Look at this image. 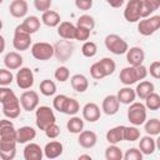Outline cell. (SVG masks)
Wrapping results in <instances>:
<instances>
[{"instance_id": "6da1fadb", "label": "cell", "mask_w": 160, "mask_h": 160, "mask_svg": "<svg viewBox=\"0 0 160 160\" xmlns=\"http://www.w3.org/2000/svg\"><path fill=\"white\" fill-rule=\"evenodd\" d=\"M56 122V116L54 114V110L50 106L40 105L35 109V124L38 129L45 130L49 125Z\"/></svg>"}, {"instance_id": "7a4b0ae2", "label": "cell", "mask_w": 160, "mask_h": 160, "mask_svg": "<svg viewBox=\"0 0 160 160\" xmlns=\"http://www.w3.org/2000/svg\"><path fill=\"white\" fill-rule=\"evenodd\" d=\"M146 108L142 102L139 101H132L131 104H129V109H128V120L130 121L131 125L135 126H140L145 122L146 120Z\"/></svg>"}, {"instance_id": "3957f363", "label": "cell", "mask_w": 160, "mask_h": 160, "mask_svg": "<svg viewBox=\"0 0 160 160\" xmlns=\"http://www.w3.org/2000/svg\"><path fill=\"white\" fill-rule=\"evenodd\" d=\"M160 28V15H150L138 21V31L142 36H150Z\"/></svg>"}, {"instance_id": "277c9868", "label": "cell", "mask_w": 160, "mask_h": 160, "mask_svg": "<svg viewBox=\"0 0 160 160\" xmlns=\"http://www.w3.org/2000/svg\"><path fill=\"white\" fill-rule=\"evenodd\" d=\"M104 44H105V48L115 54V55H122L126 52V50L129 49V45L128 42L119 35L116 34H109L105 36V40H104Z\"/></svg>"}, {"instance_id": "5b68a950", "label": "cell", "mask_w": 160, "mask_h": 160, "mask_svg": "<svg viewBox=\"0 0 160 160\" xmlns=\"http://www.w3.org/2000/svg\"><path fill=\"white\" fill-rule=\"evenodd\" d=\"M31 55L40 61L50 60L54 56V45L46 41H38L31 45Z\"/></svg>"}, {"instance_id": "8992f818", "label": "cell", "mask_w": 160, "mask_h": 160, "mask_svg": "<svg viewBox=\"0 0 160 160\" xmlns=\"http://www.w3.org/2000/svg\"><path fill=\"white\" fill-rule=\"evenodd\" d=\"M72 52H74V45L70 42V40L62 39L54 45V56L61 62L68 61L72 56Z\"/></svg>"}, {"instance_id": "52a82bcc", "label": "cell", "mask_w": 160, "mask_h": 160, "mask_svg": "<svg viewBox=\"0 0 160 160\" xmlns=\"http://www.w3.org/2000/svg\"><path fill=\"white\" fill-rule=\"evenodd\" d=\"M142 0H129L124 9V18L128 22H138L141 19Z\"/></svg>"}, {"instance_id": "ba28073f", "label": "cell", "mask_w": 160, "mask_h": 160, "mask_svg": "<svg viewBox=\"0 0 160 160\" xmlns=\"http://www.w3.org/2000/svg\"><path fill=\"white\" fill-rule=\"evenodd\" d=\"M15 80H16V85L21 89V90H28L34 85V72L30 68L26 66H21L19 68L16 75H15Z\"/></svg>"}, {"instance_id": "9c48e42d", "label": "cell", "mask_w": 160, "mask_h": 160, "mask_svg": "<svg viewBox=\"0 0 160 160\" xmlns=\"http://www.w3.org/2000/svg\"><path fill=\"white\" fill-rule=\"evenodd\" d=\"M12 46L18 51H25L31 46V35L20 30L18 26L14 30V38H12Z\"/></svg>"}, {"instance_id": "30bf717a", "label": "cell", "mask_w": 160, "mask_h": 160, "mask_svg": "<svg viewBox=\"0 0 160 160\" xmlns=\"http://www.w3.org/2000/svg\"><path fill=\"white\" fill-rule=\"evenodd\" d=\"M19 100L21 109L25 111H32L39 106V94L34 90H25L20 95Z\"/></svg>"}, {"instance_id": "8fae6325", "label": "cell", "mask_w": 160, "mask_h": 160, "mask_svg": "<svg viewBox=\"0 0 160 160\" xmlns=\"http://www.w3.org/2000/svg\"><path fill=\"white\" fill-rule=\"evenodd\" d=\"M1 105H2V114L5 115V118H8V119H16V118L20 116L21 105H20V100H19V98L16 95L10 98L9 100L2 102Z\"/></svg>"}, {"instance_id": "7c38bea8", "label": "cell", "mask_w": 160, "mask_h": 160, "mask_svg": "<svg viewBox=\"0 0 160 160\" xmlns=\"http://www.w3.org/2000/svg\"><path fill=\"white\" fill-rule=\"evenodd\" d=\"M16 139L0 138V158L2 160H12L16 155Z\"/></svg>"}, {"instance_id": "4fadbf2b", "label": "cell", "mask_w": 160, "mask_h": 160, "mask_svg": "<svg viewBox=\"0 0 160 160\" xmlns=\"http://www.w3.org/2000/svg\"><path fill=\"white\" fill-rule=\"evenodd\" d=\"M126 61L131 66L141 65L145 60V52L140 46H131L126 50Z\"/></svg>"}, {"instance_id": "5bb4252c", "label": "cell", "mask_w": 160, "mask_h": 160, "mask_svg": "<svg viewBox=\"0 0 160 160\" xmlns=\"http://www.w3.org/2000/svg\"><path fill=\"white\" fill-rule=\"evenodd\" d=\"M98 142V135L92 130H82L79 132L78 144L82 149H92Z\"/></svg>"}, {"instance_id": "9a60e30c", "label": "cell", "mask_w": 160, "mask_h": 160, "mask_svg": "<svg viewBox=\"0 0 160 160\" xmlns=\"http://www.w3.org/2000/svg\"><path fill=\"white\" fill-rule=\"evenodd\" d=\"M29 10V4L26 0H12L9 5V12L15 19L25 18Z\"/></svg>"}, {"instance_id": "2e32d148", "label": "cell", "mask_w": 160, "mask_h": 160, "mask_svg": "<svg viewBox=\"0 0 160 160\" xmlns=\"http://www.w3.org/2000/svg\"><path fill=\"white\" fill-rule=\"evenodd\" d=\"M120 109V102L116 98V95L114 94H110V95H106L102 100V104H101V110L104 114L106 115H115Z\"/></svg>"}, {"instance_id": "e0dca14e", "label": "cell", "mask_w": 160, "mask_h": 160, "mask_svg": "<svg viewBox=\"0 0 160 160\" xmlns=\"http://www.w3.org/2000/svg\"><path fill=\"white\" fill-rule=\"evenodd\" d=\"M101 110L95 102H86L82 108V119L89 122H96L100 119Z\"/></svg>"}, {"instance_id": "ac0fdd59", "label": "cell", "mask_w": 160, "mask_h": 160, "mask_svg": "<svg viewBox=\"0 0 160 160\" xmlns=\"http://www.w3.org/2000/svg\"><path fill=\"white\" fill-rule=\"evenodd\" d=\"M40 25H41V20L38 16H35V15H30V16H26L24 19V21L18 25V28L20 30L32 35V34H35L40 29Z\"/></svg>"}, {"instance_id": "d6986e66", "label": "cell", "mask_w": 160, "mask_h": 160, "mask_svg": "<svg viewBox=\"0 0 160 160\" xmlns=\"http://www.w3.org/2000/svg\"><path fill=\"white\" fill-rule=\"evenodd\" d=\"M22 62H24V58L18 51H9L4 56V65L9 70H18L19 68L22 66Z\"/></svg>"}, {"instance_id": "ffe728a7", "label": "cell", "mask_w": 160, "mask_h": 160, "mask_svg": "<svg viewBox=\"0 0 160 160\" xmlns=\"http://www.w3.org/2000/svg\"><path fill=\"white\" fill-rule=\"evenodd\" d=\"M44 156V150L36 142H30L24 148V159L25 160H41Z\"/></svg>"}, {"instance_id": "44dd1931", "label": "cell", "mask_w": 160, "mask_h": 160, "mask_svg": "<svg viewBox=\"0 0 160 160\" xmlns=\"http://www.w3.org/2000/svg\"><path fill=\"white\" fill-rule=\"evenodd\" d=\"M119 79H120V82L125 86H131L132 84L138 82V76H136V71H135V66H126L124 68L120 74H119Z\"/></svg>"}, {"instance_id": "7402d4cb", "label": "cell", "mask_w": 160, "mask_h": 160, "mask_svg": "<svg viewBox=\"0 0 160 160\" xmlns=\"http://www.w3.org/2000/svg\"><path fill=\"white\" fill-rule=\"evenodd\" d=\"M42 150H44V156L46 159H56V158L61 156V154L64 151V146L60 141L52 140V141L48 142Z\"/></svg>"}, {"instance_id": "603a6c76", "label": "cell", "mask_w": 160, "mask_h": 160, "mask_svg": "<svg viewBox=\"0 0 160 160\" xmlns=\"http://www.w3.org/2000/svg\"><path fill=\"white\" fill-rule=\"evenodd\" d=\"M36 136V130L32 126H21L16 129V141L18 144H25L31 140H34Z\"/></svg>"}, {"instance_id": "cb8c5ba5", "label": "cell", "mask_w": 160, "mask_h": 160, "mask_svg": "<svg viewBox=\"0 0 160 160\" xmlns=\"http://www.w3.org/2000/svg\"><path fill=\"white\" fill-rule=\"evenodd\" d=\"M139 150L142 152V155H151L156 150V141L151 135H145L139 138Z\"/></svg>"}, {"instance_id": "d4e9b609", "label": "cell", "mask_w": 160, "mask_h": 160, "mask_svg": "<svg viewBox=\"0 0 160 160\" xmlns=\"http://www.w3.org/2000/svg\"><path fill=\"white\" fill-rule=\"evenodd\" d=\"M0 138L4 139H16V129L11 121L6 119H0Z\"/></svg>"}, {"instance_id": "484cf974", "label": "cell", "mask_w": 160, "mask_h": 160, "mask_svg": "<svg viewBox=\"0 0 160 160\" xmlns=\"http://www.w3.org/2000/svg\"><path fill=\"white\" fill-rule=\"evenodd\" d=\"M58 34L61 39L65 40H74L75 36V28L76 25H74L70 21H61L58 26Z\"/></svg>"}, {"instance_id": "4316f807", "label": "cell", "mask_w": 160, "mask_h": 160, "mask_svg": "<svg viewBox=\"0 0 160 160\" xmlns=\"http://www.w3.org/2000/svg\"><path fill=\"white\" fill-rule=\"evenodd\" d=\"M70 84L71 88L76 91V92H85L89 88V80L85 75L82 74H75L70 78Z\"/></svg>"}, {"instance_id": "83f0119b", "label": "cell", "mask_w": 160, "mask_h": 160, "mask_svg": "<svg viewBox=\"0 0 160 160\" xmlns=\"http://www.w3.org/2000/svg\"><path fill=\"white\" fill-rule=\"evenodd\" d=\"M124 128L125 125H118L108 130L105 138L109 144H119L120 141H124Z\"/></svg>"}, {"instance_id": "f1b7e54d", "label": "cell", "mask_w": 160, "mask_h": 160, "mask_svg": "<svg viewBox=\"0 0 160 160\" xmlns=\"http://www.w3.org/2000/svg\"><path fill=\"white\" fill-rule=\"evenodd\" d=\"M41 22L49 28H56L61 22L60 14L55 10H46L41 15Z\"/></svg>"}, {"instance_id": "f546056e", "label": "cell", "mask_w": 160, "mask_h": 160, "mask_svg": "<svg viewBox=\"0 0 160 160\" xmlns=\"http://www.w3.org/2000/svg\"><path fill=\"white\" fill-rule=\"evenodd\" d=\"M116 98H118V100H119L120 104L129 105V104H131L132 101H135L136 94H135V90L131 89L130 86H124V88H121V89L118 91Z\"/></svg>"}, {"instance_id": "4dcf8cb0", "label": "cell", "mask_w": 160, "mask_h": 160, "mask_svg": "<svg viewBox=\"0 0 160 160\" xmlns=\"http://www.w3.org/2000/svg\"><path fill=\"white\" fill-rule=\"evenodd\" d=\"M135 90V94L139 99L144 100L149 94H151L152 91H155V85L149 81V80H141L138 85H136V89Z\"/></svg>"}, {"instance_id": "1f68e13d", "label": "cell", "mask_w": 160, "mask_h": 160, "mask_svg": "<svg viewBox=\"0 0 160 160\" xmlns=\"http://www.w3.org/2000/svg\"><path fill=\"white\" fill-rule=\"evenodd\" d=\"M160 8V0H142L141 5V19L152 15Z\"/></svg>"}, {"instance_id": "d6a6232c", "label": "cell", "mask_w": 160, "mask_h": 160, "mask_svg": "<svg viewBox=\"0 0 160 160\" xmlns=\"http://www.w3.org/2000/svg\"><path fill=\"white\" fill-rule=\"evenodd\" d=\"M66 129L71 134H79L80 131L84 130V120L80 116L71 115V118L66 122Z\"/></svg>"}, {"instance_id": "836d02e7", "label": "cell", "mask_w": 160, "mask_h": 160, "mask_svg": "<svg viewBox=\"0 0 160 160\" xmlns=\"http://www.w3.org/2000/svg\"><path fill=\"white\" fill-rule=\"evenodd\" d=\"M144 130H145V132L148 135H151V136L159 135L160 134V120L156 119V118L145 120V122H144Z\"/></svg>"}, {"instance_id": "e575fe53", "label": "cell", "mask_w": 160, "mask_h": 160, "mask_svg": "<svg viewBox=\"0 0 160 160\" xmlns=\"http://www.w3.org/2000/svg\"><path fill=\"white\" fill-rule=\"evenodd\" d=\"M39 90L44 96H52L56 92V84L50 79H44L39 85Z\"/></svg>"}, {"instance_id": "d590c367", "label": "cell", "mask_w": 160, "mask_h": 160, "mask_svg": "<svg viewBox=\"0 0 160 160\" xmlns=\"http://www.w3.org/2000/svg\"><path fill=\"white\" fill-rule=\"evenodd\" d=\"M145 108L151 110V111H156L160 109V95L155 91H152L151 94H149L145 99Z\"/></svg>"}, {"instance_id": "8d00e7d4", "label": "cell", "mask_w": 160, "mask_h": 160, "mask_svg": "<svg viewBox=\"0 0 160 160\" xmlns=\"http://www.w3.org/2000/svg\"><path fill=\"white\" fill-rule=\"evenodd\" d=\"M80 111V104L76 99L74 98H69L66 99L65 101V105H64V109H62V114H66V115H75Z\"/></svg>"}, {"instance_id": "74e56055", "label": "cell", "mask_w": 160, "mask_h": 160, "mask_svg": "<svg viewBox=\"0 0 160 160\" xmlns=\"http://www.w3.org/2000/svg\"><path fill=\"white\" fill-rule=\"evenodd\" d=\"M98 62H99V65L101 66V69H102L105 76L112 75L114 71L116 70V64H115V61H114L111 58H102V59L99 60Z\"/></svg>"}, {"instance_id": "f35d334b", "label": "cell", "mask_w": 160, "mask_h": 160, "mask_svg": "<svg viewBox=\"0 0 160 160\" xmlns=\"http://www.w3.org/2000/svg\"><path fill=\"white\" fill-rule=\"evenodd\" d=\"M105 159L106 160H121L122 159V151L116 144H110L105 149Z\"/></svg>"}, {"instance_id": "ab89813d", "label": "cell", "mask_w": 160, "mask_h": 160, "mask_svg": "<svg viewBox=\"0 0 160 160\" xmlns=\"http://www.w3.org/2000/svg\"><path fill=\"white\" fill-rule=\"evenodd\" d=\"M140 138V130L132 125V126H125L124 128V140L125 141H136Z\"/></svg>"}, {"instance_id": "60d3db41", "label": "cell", "mask_w": 160, "mask_h": 160, "mask_svg": "<svg viewBox=\"0 0 160 160\" xmlns=\"http://www.w3.org/2000/svg\"><path fill=\"white\" fill-rule=\"evenodd\" d=\"M81 52L85 58H94L98 54V45L94 41H84L81 46Z\"/></svg>"}, {"instance_id": "b9f144b4", "label": "cell", "mask_w": 160, "mask_h": 160, "mask_svg": "<svg viewBox=\"0 0 160 160\" xmlns=\"http://www.w3.org/2000/svg\"><path fill=\"white\" fill-rule=\"evenodd\" d=\"M76 26H82V28H86L89 30H92L95 28V19L91 15L84 14V15L79 16V19L76 21Z\"/></svg>"}, {"instance_id": "7bdbcfd3", "label": "cell", "mask_w": 160, "mask_h": 160, "mask_svg": "<svg viewBox=\"0 0 160 160\" xmlns=\"http://www.w3.org/2000/svg\"><path fill=\"white\" fill-rule=\"evenodd\" d=\"M54 78H55L59 82H65V81H68L69 78H70V70H69V68H66V66H64V65L56 68V70H55V72H54Z\"/></svg>"}, {"instance_id": "ee69618b", "label": "cell", "mask_w": 160, "mask_h": 160, "mask_svg": "<svg viewBox=\"0 0 160 160\" xmlns=\"http://www.w3.org/2000/svg\"><path fill=\"white\" fill-rule=\"evenodd\" d=\"M14 80V75L9 69H0V86H9Z\"/></svg>"}, {"instance_id": "f6af8a7d", "label": "cell", "mask_w": 160, "mask_h": 160, "mask_svg": "<svg viewBox=\"0 0 160 160\" xmlns=\"http://www.w3.org/2000/svg\"><path fill=\"white\" fill-rule=\"evenodd\" d=\"M142 152L136 148H130L125 151V154H122L124 160H142Z\"/></svg>"}, {"instance_id": "bcb514c9", "label": "cell", "mask_w": 160, "mask_h": 160, "mask_svg": "<svg viewBox=\"0 0 160 160\" xmlns=\"http://www.w3.org/2000/svg\"><path fill=\"white\" fill-rule=\"evenodd\" d=\"M90 34H91V30H89V29H86V28H82V26H76V28H75V36H74V40H78V41H86V40H89Z\"/></svg>"}, {"instance_id": "7dc6e473", "label": "cell", "mask_w": 160, "mask_h": 160, "mask_svg": "<svg viewBox=\"0 0 160 160\" xmlns=\"http://www.w3.org/2000/svg\"><path fill=\"white\" fill-rule=\"evenodd\" d=\"M90 75H91V78L95 79V80H101V79L106 78L105 74H104V71H102V69H101V66L99 65L98 61L94 62V64L90 66Z\"/></svg>"}, {"instance_id": "c3c4849f", "label": "cell", "mask_w": 160, "mask_h": 160, "mask_svg": "<svg viewBox=\"0 0 160 160\" xmlns=\"http://www.w3.org/2000/svg\"><path fill=\"white\" fill-rule=\"evenodd\" d=\"M66 99H68V96L64 95V94L56 95V96L54 98V100H52V106H54V109H55L56 111H59V112H62V109H64V105H65Z\"/></svg>"}, {"instance_id": "681fc988", "label": "cell", "mask_w": 160, "mask_h": 160, "mask_svg": "<svg viewBox=\"0 0 160 160\" xmlns=\"http://www.w3.org/2000/svg\"><path fill=\"white\" fill-rule=\"evenodd\" d=\"M44 132H45V135H46L49 139H56V138L60 135V126H59L56 122H54V124L49 125V126L44 130Z\"/></svg>"}, {"instance_id": "f907efd6", "label": "cell", "mask_w": 160, "mask_h": 160, "mask_svg": "<svg viewBox=\"0 0 160 160\" xmlns=\"http://www.w3.org/2000/svg\"><path fill=\"white\" fill-rule=\"evenodd\" d=\"M51 4H52V0H34V6L40 12H44L46 10H50Z\"/></svg>"}, {"instance_id": "816d5d0a", "label": "cell", "mask_w": 160, "mask_h": 160, "mask_svg": "<svg viewBox=\"0 0 160 160\" xmlns=\"http://www.w3.org/2000/svg\"><path fill=\"white\" fill-rule=\"evenodd\" d=\"M148 72L154 78V79H160V61L155 60L150 64V68L148 69Z\"/></svg>"}, {"instance_id": "f5cc1de1", "label": "cell", "mask_w": 160, "mask_h": 160, "mask_svg": "<svg viewBox=\"0 0 160 160\" xmlns=\"http://www.w3.org/2000/svg\"><path fill=\"white\" fill-rule=\"evenodd\" d=\"M15 95L14 90H11L8 86H0V102H5L6 100H9L10 98H12Z\"/></svg>"}, {"instance_id": "db71d44e", "label": "cell", "mask_w": 160, "mask_h": 160, "mask_svg": "<svg viewBox=\"0 0 160 160\" xmlns=\"http://www.w3.org/2000/svg\"><path fill=\"white\" fill-rule=\"evenodd\" d=\"M75 6L79 10L88 11L92 8V0H75Z\"/></svg>"}, {"instance_id": "11a10c76", "label": "cell", "mask_w": 160, "mask_h": 160, "mask_svg": "<svg viewBox=\"0 0 160 160\" xmlns=\"http://www.w3.org/2000/svg\"><path fill=\"white\" fill-rule=\"evenodd\" d=\"M135 71H136V76H138V80L140 81V80H144L146 76H148V68L144 65V64H141V65H138V66H135Z\"/></svg>"}, {"instance_id": "9f6ffc18", "label": "cell", "mask_w": 160, "mask_h": 160, "mask_svg": "<svg viewBox=\"0 0 160 160\" xmlns=\"http://www.w3.org/2000/svg\"><path fill=\"white\" fill-rule=\"evenodd\" d=\"M111 8H115V9H118V8H121L122 5H124V2H125V0H105Z\"/></svg>"}, {"instance_id": "6f0895ef", "label": "cell", "mask_w": 160, "mask_h": 160, "mask_svg": "<svg viewBox=\"0 0 160 160\" xmlns=\"http://www.w3.org/2000/svg\"><path fill=\"white\" fill-rule=\"evenodd\" d=\"M5 45H6V42H5V38L0 34V54L4 52V50H5Z\"/></svg>"}, {"instance_id": "680465c9", "label": "cell", "mask_w": 160, "mask_h": 160, "mask_svg": "<svg viewBox=\"0 0 160 160\" xmlns=\"http://www.w3.org/2000/svg\"><path fill=\"white\" fill-rule=\"evenodd\" d=\"M84 159H86V160H91L92 158H91V155H89V154H82V155H79V160H84Z\"/></svg>"}, {"instance_id": "91938a15", "label": "cell", "mask_w": 160, "mask_h": 160, "mask_svg": "<svg viewBox=\"0 0 160 160\" xmlns=\"http://www.w3.org/2000/svg\"><path fill=\"white\" fill-rule=\"evenodd\" d=\"M1 29H2V20L0 19V30H1Z\"/></svg>"}, {"instance_id": "94428289", "label": "cell", "mask_w": 160, "mask_h": 160, "mask_svg": "<svg viewBox=\"0 0 160 160\" xmlns=\"http://www.w3.org/2000/svg\"><path fill=\"white\" fill-rule=\"evenodd\" d=\"M2 2H4V0H0V5H1V4H2Z\"/></svg>"}]
</instances>
